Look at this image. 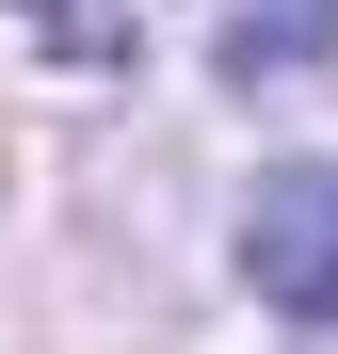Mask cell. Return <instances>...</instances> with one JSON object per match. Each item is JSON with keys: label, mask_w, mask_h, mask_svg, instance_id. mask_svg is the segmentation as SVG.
Here are the masks:
<instances>
[{"label": "cell", "mask_w": 338, "mask_h": 354, "mask_svg": "<svg viewBox=\"0 0 338 354\" xmlns=\"http://www.w3.org/2000/svg\"><path fill=\"white\" fill-rule=\"evenodd\" d=\"M17 17L65 48V65H113V48H129V0H17Z\"/></svg>", "instance_id": "7a4b0ae2"}, {"label": "cell", "mask_w": 338, "mask_h": 354, "mask_svg": "<svg viewBox=\"0 0 338 354\" xmlns=\"http://www.w3.org/2000/svg\"><path fill=\"white\" fill-rule=\"evenodd\" d=\"M242 274H258V306L338 322V161H274V177H258V209H242Z\"/></svg>", "instance_id": "6da1fadb"}, {"label": "cell", "mask_w": 338, "mask_h": 354, "mask_svg": "<svg viewBox=\"0 0 338 354\" xmlns=\"http://www.w3.org/2000/svg\"><path fill=\"white\" fill-rule=\"evenodd\" d=\"M322 17H338V0H274V17H242V48H225V65H242V81H258V65H306Z\"/></svg>", "instance_id": "3957f363"}]
</instances>
